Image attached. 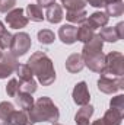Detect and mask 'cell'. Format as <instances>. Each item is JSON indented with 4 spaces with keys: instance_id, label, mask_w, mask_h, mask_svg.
Returning a JSON list of instances; mask_svg holds the SVG:
<instances>
[{
    "instance_id": "cell-25",
    "label": "cell",
    "mask_w": 124,
    "mask_h": 125,
    "mask_svg": "<svg viewBox=\"0 0 124 125\" xmlns=\"http://www.w3.org/2000/svg\"><path fill=\"white\" fill-rule=\"evenodd\" d=\"M88 15L85 10H77V12H66V19L70 23H83L86 21Z\"/></svg>"
},
{
    "instance_id": "cell-31",
    "label": "cell",
    "mask_w": 124,
    "mask_h": 125,
    "mask_svg": "<svg viewBox=\"0 0 124 125\" xmlns=\"http://www.w3.org/2000/svg\"><path fill=\"white\" fill-rule=\"evenodd\" d=\"M15 4H16V0H0V12L7 13L15 7Z\"/></svg>"
},
{
    "instance_id": "cell-20",
    "label": "cell",
    "mask_w": 124,
    "mask_h": 125,
    "mask_svg": "<svg viewBox=\"0 0 124 125\" xmlns=\"http://www.w3.org/2000/svg\"><path fill=\"white\" fill-rule=\"evenodd\" d=\"M26 18H28V21H32V22H42L44 21L42 9L34 3L28 4L26 6Z\"/></svg>"
},
{
    "instance_id": "cell-7",
    "label": "cell",
    "mask_w": 124,
    "mask_h": 125,
    "mask_svg": "<svg viewBox=\"0 0 124 125\" xmlns=\"http://www.w3.org/2000/svg\"><path fill=\"white\" fill-rule=\"evenodd\" d=\"M82 57H83L85 65L89 70H92L95 73H99V74L104 73V68H105V55H104V52H93V54L82 55Z\"/></svg>"
},
{
    "instance_id": "cell-28",
    "label": "cell",
    "mask_w": 124,
    "mask_h": 125,
    "mask_svg": "<svg viewBox=\"0 0 124 125\" xmlns=\"http://www.w3.org/2000/svg\"><path fill=\"white\" fill-rule=\"evenodd\" d=\"M12 38H13V35L7 31V29H4V31L0 32V48H1V50H7V48H10Z\"/></svg>"
},
{
    "instance_id": "cell-38",
    "label": "cell",
    "mask_w": 124,
    "mask_h": 125,
    "mask_svg": "<svg viewBox=\"0 0 124 125\" xmlns=\"http://www.w3.org/2000/svg\"><path fill=\"white\" fill-rule=\"evenodd\" d=\"M53 125H60V124H57V122H56V124H53Z\"/></svg>"
},
{
    "instance_id": "cell-14",
    "label": "cell",
    "mask_w": 124,
    "mask_h": 125,
    "mask_svg": "<svg viewBox=\"0 0 124 125\" xmlns=\"http://www.w3.org/2000/svg\"><path fill=\"white\" fill-rule=\"evenodd\" d=\"M92 115H93V106L88 103V105L82 106V108L76 112V115H74V122H76V125H89V121H91Z\"/></svg>"
},
{
    "instance_id": "cell-9",
    "label": "cell",
    "mask_w": 124,
    "mask_h": 125,
    "mask_svg": "<svg viewBox=\"0 0 124 125\" xmlns=\"http://www.w3.org/2000/svg\"><path fill=\"white\" fill-rule=\"evenodd\" d=\"M72 97H73V102L79 106H85L89 103L91 100V93H89V89H88V84L86 82H79L74 87H73V92H72Z\"/></svg>"
},
{
    "instance_id": "cell-13",
    "label": "cell",
    "mask_w": 124,
    "mask_h": 125,
    "mask_svg": "<svg viewBox=\"0 0 124 125\" xmlns=\"http://www.w3.org/2000/svg\"><path fill=\"white\" fill-rule=\"evenodd\" d=\"M108 21H110V18H108L104 12H93L89 18H86L85 22L92 28L93 31H95V29H98V28H104V26H107Z\"/></svg>"
},
{
    "instance_id": "cell-1",
    "label": "cell",
    "mask_w": 124,
    "mask_h": 125,
    "mask_svg": "<svg viewBox=\"0 0 124 125\" xmlns=\"http://www.w3.org/2000/svg\"><path fill=\"white\" fill-rule=\"evenodd\" d=\"M32 70V73L37 76L38 82L42 86H51L56 80V70L51 58L42 52V51H37L31 55V58L26 62Z\"/></svg>"
},
{
    "instance_id": "cell-22",
    "label": "cell",
    "mask_w": 124,
    "mask_h": 125,
    "mask_svg": "<svg viewBox=\"0 0 124 125\" xmlns=\"http://www.w3.org/2000/svg\"><path fill=\"white\" fill-rule=\"evenodd\" d=\"M16 74L19 77V83H24V82H29L34 79V73L29 68L28 64H19L18 68H16Z\"/></svg>"
},
{
    "instance_id": "cell-24",
    "label": "cell",
    "mask_w": 124,
    "mask_h": 125,
    "mask_svg": "<svg viewBox=\"0 0 124 125\" xmlns=\"http://www.w3.org/2000/svg\"><path fill=\"white\" fill-rule=\"evenodd\" d=\"M62 4L67 12H77V10H85L86 1L85 0H62Z\"/></svg>"
},
{
    "instance_id": "cell-6",
    "label": "cell",
    "mask_w": 124,
    "mask_h": 125,
    "mask_svg": "<svg viewBox=\"0 0 124 125\" xmlns=\"http://www.w3.org/2000/svg\"><path fill=\"white\" fill-rule=\"evenodd\" d=\"M28 18L25 16V10L18 7V9H12L10 12H7L6 16V23L9 28L12 29H22L28 25Z\"/></svg>"
},
{
    "instance_id": "cell-27",
    "label": "cell",
    "mask_w": 124,
    "mask_h": 125,
    "mask_svg": "<svg viewBox=\"0 0 124 125\" xmlns=\"http://www.w3.org/2000/svg\"><path fill=\"white\" fill-rule=\"evenodd\" d=\"M19 92H21L19 80H18V79H10V80H9V83L6 84V93H7V96L15 97Z\"/></svg>"
},
{
    "instance_id": "cell-30",
    "label": "cell",
    "mask_w": 124,
    "mask_h": 125,
    "mask_svg": "<svg viewBox=\"0 0 124 125\" xmlns=\"http://www.w3.org/2000/svg\"><path fill=\"white\" fill-rule=\"evenodd\" d=\"M19 87H21V92H25V93H35L37 92V82L32 79L29 82H24V83H19Z\"/></svg>"
},
{
    "instance_id": "cell-26",
    "label": "cell",
    "mask_w": 124,
    "mask_h": 125,
    "mask_svg": "<svg viewBox=\"0 0 124 125\" xmlns=\"http://www.w3.org/2000/svg\"><path fill=\"white\" fill-rule=\"evenodd\" d=\"M37 36H38V41H39L41 44H44V45H50V44H53L54 39H56L54 32L50 31V29H41V31L38 32Z\"/></svg>"
},
{
    "instance_id": "cell-15",
    "label": "cell",
    "mask_w": 124,
    "mask_h": 125,
    "mask_svg": "<svg viewBox=\"0 0 124 125\" xmlns=\"http://www.w3.org/2000/svg\"><path fill=\"white\" fill-rule=\"evenodd\" d=\"M124 13V3L123 0H114V1H108L105 4V15L110 18H118Z\"/></svg>"
},
{
    "instance_id": "cell-18",
    "label": "cell",
    "mask_w": 124,
    "mask_h": 125,
    "mask_svg": "<svg viewBox=\"0 0 124 125\" xmlns=\"http://www.w3.org/2000/svg\"><path fill=\"white\" fill-rule=\"evenodd\" d=\"M15 102L16 105L24 109V111H28L34 106V97L31 93H25V92H19V93L15 96Z\"/></svg>"
},
{
    "instance_id": "cell-5",
    "label": "cell",
    "mask_w": 124,
    "mask_h": 125,
    "mask_svg": "<svg viewBox=\"0 0 124 125\" xmlns=\"http://www.w3.org/2000/svg\"><path fill=\"white\" fill-rule=\"evenodd\" d=\"M31 36L26 32H18L13 35L12 38V44H10V54H13L15 57H22L25 55L29 48H31Z\"/></svg>"
},
{
    "instance_id": "cell-11",
    "label": "cell",
    "mask_w": 124,
    "mask_h": 125,
    "mask_svg": "<svg viewBox=\"0 0 124 125\" xmlns=\"http://www.w3.org/2000/svg\"><path fill=\"white\" fill-rule=\"evenodd\" d=\"M83 67H85V62H83L82 54L73 52V54H70L67 57V60H66V70L69 73H73V74L74 73H79V71H82Z\"/></svg>"
},
{
    "instance_id": "cell-33",
    "label": "cell",
    "mask_w": 124,
    "mask_h": 125,
    "mask_svg": "<svg viewBox=\"0 0 124 125\" xmlns=\"http://www.w3.org/2000/svg\"><path fill=\"white\" fill-rule=\"evenodd\" d=\"M115 28V31H117V35H118V38L121 39L124 36V22H120V23H117V26H114Z\"/></svg>"
},
{
    "instance_id": "cell-36",
    "label": "cell",
    "mask_w": 124,
    "mask_h": 125,
    "mask_svg": "<svg viewBox=\"0 0 124 125\" xmlns=\"http://www.w3.org/2000/svg\"><path fill=\"white\" fill-rule=\"evenodd\" d=\"M4 29H6V28H4V25H3V22L0 21V32H1V31H4Z\"/></svg>"
},
{
    "instance_id": "cell-19",
    "label": "cell",
    "mask_w": 124,
    "mask_h": 125,
    "mask_svg": "<svg viewBox=\"0 0 124 125\" xmlns=\"http://www.w3.org/2000/svg\"><path fill=\"white\" fill-rule=\"evenodd\" d=\"M124 114L115 111V109H108L105 114H104V118L102 121L105 122V125H121V121H123Z\"/></svg>"
},
{
    "instance_id": "cell-4",
    "label": "cell",
    "mask_w": 124,
    "mask_h": 125,
    "mask_svg": "<svg viewBox=\"0 0 124 125\" xmlns=\"http://www.w3.org/2000/svg\"><path fill=\"white\" fill-rule=\"evenodd\" d=\"M98 89L105 94H112V93H117L118 90H123L124 89L123 76L114 77V76L101 74V77L98 80Z\"/></svg>"
},
{
    "instance_id": "cell-32",
    "label": "cell",
    "mask_w": 124,
    "mask_h": 125,
    "mask_svg": "<svg viewBox=\"0 0 124 125\" xmlns=\"http://www.w3.org/2000/svg\"><path fill=\"white\" fill-rule=\"evenodd\" d=\"M86 4H91L93 7H105V4L108 1H114V0H85Z\"/></svg>"
},
{
    "instance_id": "cell-23",
    "label": "cell",
    "mask_w": 124,
    "mask_h": 125,
    "mask_svg": "<svg viewBox=\"0 0 124 125\" xmlns=\"http://www.w3.org/2000/svg\"><path fill=\"white\" fill-rule=\"evenodd\" d=\"M99 38L102 39V41H105V42H117L120 38H118V35H117V31H115V28H111V26H104V28H101V32H99Z\"/></svg>"
},
{
    "instance_id": "cell-16",
    "label": "cell",
    "mask_w": 124,
    "mask_h": 125,
    "mask_svg": "<svg viewBox=\"0 0 124 125\" xmlns=\"http://www.w3.org/2000/svg\"><path fill=\"white\" fill-rule=\"evenodd\" d=\"M15 111L13 103L10 102H0V125H10V116Z\"/></svg>"
},
{
    "instance_id": "cell-21",
    "label": "cell",
    "mask_w": 124,
    "mask_h": 125,
    "mask_svg": "<svg viewBox=\"0 0 124 125\" xmlns=\"http://www.w3.org/2000/svg\"><path fill=\"white\" fill-rule=\"evenodd\" d=\"M10 125H32L28 116V111H13L10 116Z\"/></svg>"
},
{
    "instance_id": "cell-34",
    "label": "cell",
    "mask_w": 124,
    "mask_h": 125,
    "mask_svg": "<svg viewBox=\"0 0 124 125\" xmlns=\"http://www.w3.org/2000/svg\"><path fill=\"white\" fill-rule=\"evenodd\" d=\"M53 3H56V0H38V6L39 7H48Z\"/></svg>"
},
{
    "instance_id": "cell-17",
    "label": "cell",
    "mask_w": 124,
    "mask_h": 125,
    "mask_svg": "<svg viewBox=\"0 0 124 125\" xmlns=\"http://www.w3.org/2000/svg\"><path fill=\"white\" fill-rule=\"evenodd\" d=\"M93 35H95V31H93L86 22H83V23L80 25V28H77V32H76V41H80V42L85 44V42H88V41L92 39Z\"/></svg>"
},
{
    "instance_id": "cell-35",
    "label": "cell",
    "mask_w": 124,
    "mask_h": 125,
    "mask_svg": "<svg viewBox=\"0 0 124 125\" xmlns=\"http://www.w3.org/2000/svg\"><path fill=\"white\" fill-rule=\"evenodd\" d=\"M92 125H105V122L102 121V119H96V121H93Z\"/></svg>"
},
{
    "instance_id": "cell-8",
    "label": "cell",
    "mask_w": 124,
    "mask_h": 125,
    "mask_svg": "<svg viewBox=\"0 0 124 125\" xmlns=\"http://www.w3.org/2000/svg\"><path fill=\"white\" fill-rule=\"evenodd\" d=\"M19 62L13 54H3V57L0 58V79H7L12 73L16 71Z\"/></svg>"
},
{
    "instance_id": "cell-3",
    "label": "cell",
    "mask_w": 124,
    "mask_h": 125,
    "mask_svg": "<svg viewBox=\"0 0 124 125\" xmlns=\"http://www.w3.org/2000/svg\"><path fill=\"white\" fill-rule=\"evenodd\" d=\"M107 76L120 77L124 76V55L118 51H111L105 55V68L104 73Z\"/></svg>"
},
{
    "instance_id": "cell-10",
    "label": "cell",
    "mask_w": 124,
    "mask_h": 125,
    "mask_svg": "<svg viewBox=\"0 0 124 125\" xmlns=\"http://www.w3.org/2000/svg\"><path fill=\"white\" fill-rule=\"evenodd\" d=\"M76 32H77V28L74 25H63L59 29V38L63 44L72 45L76 42Z\"/></svg>"
},
{
    "instance_id": "cell-37",
    "label": "cell",
    "mask_w": 124,
    "mask_h": 125,
    "mask_svg": "<svg viewBox=\"0 0 124 125\" xmlns=\"http://www.w3.org/2000/svg\"><path fill=\"white\" fill-rule=\"evenodd\" d=\"M3 57V51H1V48H0V58Z\"/></svg>"
},
{
    "instance_id": "cell-29",
    "label": "cell",
    "mask_w": 124,
    "mask_h": 125,
    "mask_svg": "<svg viewBox=\"0 0 124 125\" xmlns=\"http://www.w3.org/2000/svg\"><path fill=\"white\" fill-rule=\"evenodd\" d=\"M110 108H111V109H115V111H118V112H121V114H124V96L123 94H118V96L112 97V99L110 100Z\"/></svg>"
},
{
    "instance_id": "cell-2",
    "label": "cell",
    "mask_w": 124,
    "mask_h": 125,
    "mask_svg": "<svg viewBox=\"0 0 124 125\" xmlns=\"http://www.w3.org/2000/svg\"><path fill=\"white\" fill-rule=\"evenodd\" d=\"M28 116L31 124L35 122L56 124L60 118V111L48 96H42L37 102H34V106L31 109H28Z\"/></svg>"
},
{
    "instance_id": "cell-12",
    "label": "cell",
    "mask_w": 124,
    "mask_h": 125,
    "mask_svg": "<svg viewBox=\"0 0 124 125\" xmlns=\"http://www.w3.org/2000/svg\"><path fill=\"white\" fill-rule=\"evenodd\" d=\"M44 18L50 22V23H60L64 18L63 15V7L57 3H53L51 6L47 7V12L44 15Z\"/></svg>"
}]
</instances>
